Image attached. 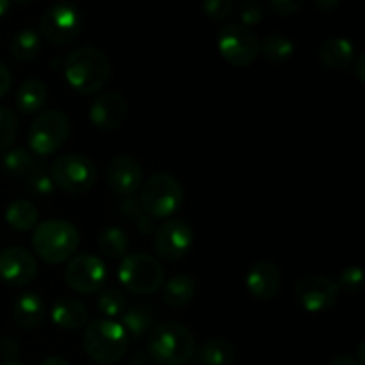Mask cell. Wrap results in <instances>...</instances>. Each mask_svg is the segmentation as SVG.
Returning a JSON list of instances; mask_svg holds the SVG:
<instances>
[{"label":"cell","instance_id":"1","mask_svg":"<svg viewBox=\"0 0 365 365\" xmlns=\"http://www.w3.org/2000/svg\"><path fill=\"white\" fill-rule=\"evenodd\" d=\"M110 59L95 46H81L66 57L64 78L81 95L98 93L110 81Z\"/></svg>","mask_w":365,"mask_h":365},{"label":"cell","instance_id":"2","mask_svg":"<svg viewBox=\"0 0 365 365\" xmlns=\"http://www.w3.org/2000/svg\"><path fill=\"white\" fill-rule=\"evenodd\" d=\"M148 353L159 365H185L196 353L195 335L182 323H164L150 334Z\"/></svg>","mask_w":365,"mask_h":365},{"label":"cell","instance_id":"3","mask_svg":"<svg viewBox=\"0 0 365 365\" xmlns=\"http://www.w3.org/2000/svg\"><path fill=\"white\" fill-rule=\"evenodd\" d=\"M78 232L75 225L64 220H48L32 232V248L46 264H63L75 255L78 248Z\"/></svg>","mask_w":365,"mask_h":365},{"label":"cell","instance_id":"4","mask_svg":"<svg viewBox=\"0 0 365 365\" xmlns=\"http://www.w3.org/2000/svg\"><path fill=\"white\" fill-rule=\"evenodd\" d=\"M84 349L93 362L113 365L120 362L127 353L128 335L116 321H91L84 330Z\"/></svg>","mask_w":365,"mask_h":365},{"label":"cell","instance_id":"5","mask_svg":"<svg viewBox=\"0 0 365 365\" xmlns=\"http://www.w3.org/2000/svg\"><path fill=\"white\" fill-rule=\"evenodd\" d=\"M143 210L153 220H164L180 210L184 203V189L170 173H155L141 185Z\"/></svg>","mask_w":365,"mask_h":365},{"label":"cell","instance_id":"6","mask_svg":"<svg viewBox=\"0 0 365 365\" xmlns=\"http://www.w3.org/2000/svg\"><path fill=\"white\" fill-rule=\"evenodd\" d=\"M121 285L139 296H150L164 285V267L155 257L148 253L125 255L118 267Z\"/></svg>","mask_w":365,"mask_h":365},{"label":"cell","instance_id":"7","mask_svg":"<svg viewBox=\"0 0 365 365\" xmlns=\"http://www.w3.org/2000/svg\"><path fill=\"white\" fill-rule=\"evenodd\" d=\"M70 134V120L59 109L39 113L29 128V146L34 155L46 157L56 153L66 143Z\"/></svg>","mask_w":365,"mask_h":365},{"label":"cell","instance_id":"8","mask_svg":"<svg viewBox=\"0 0 365 365\" xmlns=\"http://www.w3.org/2000/svg\"><path fill=\"white\" fill-rule=\"evenodd\" d=\"M53 185L61 191L81 195L96 184V166L89 157L78 153H66L57 157L50 168Z\"/></svg>","mask_w":365,"mask_h":365},{"label":"cell","instance_id":"9","mask_svg":"<svg viewBox=\"0 0 365 365\" xmlns=\"http://www.w3.org/2000/svg\"><path fill=\"white\" fill-rule=\"evenodd\" d=\"M39 32L52 45H70L82 32V13L73 4H53L39 18Z\"/></svg>","mask_w":365,"mask_h":365},{"label":"cell","instance_id":"10","mask_svg":"<svg viewBox=\"0 0 365 365\" xmlns=\"http://www.w3.org/2000/svg\"><path fill=\"white\" fill-rule=\"evenodd\" d=\"M217 50L228 64L237 68L250 66L259 57L260 39L252 29L230 24L217 34Z\"/></svg>","mask_w":365,"mask_h":365},{"label":"cell","instance_id":"11","mask_svg":"<svg viewBox=\"0 0 365 365\" xmlns=\"http://www.w3.org/2000/svg\"><path fill=\"white\" fill-rule=\"evenodd\" d=\"M64 280L78 294H95L102 291L107 282L106 262L91 253L71 257L64 271Z\"/></svg>","mask_w":365,"mask_h":365},{"label":"cell","instance_id":"12","mask_svg":"<svg viewBox=\"0 0 365 365\" xmlns=\"http://www.w3.org/2000/svg\"><path fill=\"white\" fill-rule=\"evenodd\" d=\"M294 298L307 312H327L339 302L337 282L323 274H305L296 282Z\"/></svg>","mask_w":365,"mask_h":365},{"label":"cell","instance_id":"13","mask_svg":"<svg viewBox=\"0 0 365 365\" xmlns=\"http://www.w3.org/2000/svg\"><path fill=\"white\" fill-rule=\"evenodd\" d=\"M195 245V232L184 220H170L155 232L153 246L155 253L166 262H178L191 252Z\"/></svg>","mask_w":365,"mask_h":365},{"label":"cell","instance_id":"14","mask_svg":"<svg viewBox=\"0 0 365 365\" xmlns=\"http://www.w3.org/2000/svg\"><path fill=\"white\" fill-rule=\"evenodd\" d=\"M38 274V260L29 250L11 246L0 252V280L13 287H24L34 282Z\"/></svg>","mask_w":365,"mask_h":365},{"label":"cell","instance_id":"15","mask_svg":"<svg viewBox=\"0 0 365 365\" xmlns=\"http://www.w3.org/2000/svg\"><path fill=\"white\" fill-rule=\"evenodd\" d=\"M107 184L118 196L135 195L143 185V168L134 157L118 155L107 166Z\"/></svg>","mask_w":365,"mask_h":365},{"label":"cell","instance_id":"16","mask_svg":"<svg viewBox=\"0 0 365 365\" xmlns=\"http://www.w3.org/2000/svg\"><path fill=\"white\" fill-rule=\"evenodd\" d=\"M128 114V103L120 93H103L89 106V121L98 130L110 132L125 123Z\"/></svg>","mask_w":365,"mask_h":365},{"label":"cell","instance_id":"17","mask_svg":"<svg viewBox=\"0 0 365 365\" xmlns=\"http://www.w3.org/2000/svg\"><path fill=\"white\" fill-rule=\"evenodd\" d=\"M282 287V271L269 260H260L246 274V289L259 302H269Z\"/></svg>","mask_w":365,"mask_h":365},{"label":"cell","instance_id":"18","mask_svg":"<svg viewBox=\"0 0 365 365\" xmlns=\"http://www.w3.org/2000/svg\"><path fill=\"white\" fill-rule=\"evenodd\" d=\"M53 324L61 330H81L88 324L89 310L82 302L75 298H59L50 309Z\"/></svg>","mask_w":365,"mask_h":365},{"label":"cell","instance_id":"19","mask_svg":"<svg viewBox=\"0 0 365 365\" xmlns=\"http://www.w3.org/2000/svg\"><path fill=\"white\" fill-rule=\"evenodd\" d=\"M317 59L328 70H346L355 61V46L346 38H328L317 48Z\"/></svg>","mask_w":365,"mask_h":365},{"label":"cell","instance_id":"20","mask_svg":"<svg viewBox=\"0 0 365 365\" xmlns=\"http://www.w3.org/2000/svg\"><path fill=\"white\" fill-rule=\"evenodd\" d=\"M45 303L34 292L18 296L13 305V321L24 330H34L45 319Z\"/></svg>","mask_w":365,"mask_h":365},{"label":"cell","instance_id":"21","mask_svg":"<svg viewBox=\"0 0 365 365\" xmlns=\"http://www.w3.org/2000/svg\"><path fill=\"white\" fill-rule=\"evenodd\" d=\"M48 98L46 84L39 78H27L16 91V107L21 114H36L43 109Z\"/></svg>","mask_w":365,"mask_h":365},{"label":"cell","instance_id":"22","mask_svg":"<svg viewBox=\"0 0 365 365\" xmlns=\"http://www.w3.org/2000/svg\"><path fill=\"white\" fill-rule=\"evenodd\" d=\"M163 299L168 307L180 309L191 303L196 296V280L189 274H177L163 285Z\"/></svg>","mask_w":365,"mask_h":365},{"label":"cell","instance_id":"23","mask_svg":"<svg viewBox=\"0 0 365 365\" xmlns=\"http://www.w3.org/2000/svg\"><path fill=\"white\" fill-rule=\"evenodd\" d=\"M38 207L29 200H14L6 209V223L16 232H29L38 227Z\"/></svg>","mask_w":365,"mask_h":365},{"label":"cell","instance_id":"24","mask_svg":"<svg viewBox=\"0 0 365 365\" xmlns=\"http://www.w3.org/2000/svg\"><path fill=\"white\" fill-rule=\"evenodd\" d=\"M200 365H234L235 348L227 339H209L198 349Z\"/></svg>","mask_w":365,"mask_h":365},{"label":"cell","instance_id":"25","mask_svg":"<svg viewBox=\"0 0 365 365\" xmlns=\"http://www.w3.org/2000/svg\"><path fill=\"white\" fill-rule=\"evenodd\" d=\"M128 235L120 227H107L98 235V250L107 259H121L128 252Z\"/></svg>","mask_w":365,"mask_h":365},{"label":"cell","instance_id":"26","mask_svg":"<svg viewBox=\"0 0 365 365\" xmlns=\"http://www.w3.org/2000/svg\"><path fill=\"white\" fill-rule=\"evenodd\" d=\"M292 53H294V41L284 34H271L260 41L259 56H262L271 64L285 63L291 59Z\"/></svg>","mask_w":365,"mask_h":365},{"label":"cell","instance_id":"27","mask_svg":"<svg viewBox=\"0 0 365 365\" xmlns=\"http://www.w3.org/2000/svg\"><path fill=\"white\" fill-rule=\"evenodd\" d=\"M11 56L21 63L34 61L41 52V36L32 29H24L11 41Z\"/></svg>","mask_w":365,"mask_h":365},{"label":"cell","instance_id":"28","mask_svg":"<svg viewBox=\"0 0 365 365\" xmlns=\"http://www.w3.org/2000/svg\"><path fill=\"white\" fill-rule=\"evenodd\" d=\"M36 164H38L36 155L32 152H29L27 148H13L9 152H6V155H4L2 170L9 177L20 178L25 177V175H31Z\"/></svg>","mask_w":365,"mask_h":365},{"label":"cell","instance_id":"29","mask_svg":"<svg viewBox=\"0 0 365 365\" xmlns=\"http://www.w3.org/2000/svg\"><path fill=\"white\" fill-rule=\"evenodd\" d=\"M153 310L148 309L145 305L132 307V309L125 310L123 316H121V327L127 331V335H134V337H141L145 335L150 328L153 327Z\"/></svg>","mask_w":365,"mask_h":365},{"label":"cell","instance_id":"30","mask_svg":"<svg viewBox=\"0 0 365 365\" xmlns=\"http://www.w3.org/2000/svg\"><path fill=\"white\" fill-rule=\"evenodd\" d=\"M98 310L107 319L114 321L116 317L123 316V312L127 310V298L116 287L103 289L98 296Z\"/></svg>","mask_w":365,"mask_h":365},{"label":"cell","instance_id":"31","mask_svg":"<svg viewBox=\"0 0 365 365\" xmlns=\"http://www.w3.org/2000/svg\"><path fill=\"white\" fill-rule=\"evenodd\" d=\"M18 127H20V121L16 114L7 107L0 106V153L9 152L13 143L16 141Z\"/></svg>","mask_w":365,"mask_h":365},{"label":"cell","instance_id":"32","mask_svg":"<svg viewBox=\"0 0 365 365\" xmlns=\"http://www.w3.org/2000/svg\"><path fill=\"white\" fill-rule=\"evenodd\" d=\"M339 291L348 294H360L364 291V271L360 266H349L341 273L337 282Z\"/></svg>","mask_w":365,"mask_h":365},{"label":"cell","instance_id":"33","mask_svg":"<svg viewBox=\"0 0 365 365\" xmlns=\"http://www.w3.org/2000/svg\"><path fill=\"white\" fill-rule=\"evenodd\" d=\"M29 177H31L32 191L38 192V195H50V192L56 189V185H53L52 182V177H50V173L45 170L43 164H36V168L31 171Z\"/></svg>","mask_w":365,"mask_h":365},{"label":"cell","instance_id":"34","mask_svg":"<svg viewBox=\"0 0 365 365\" xmlns=\"http://www.w3.org/2000/svg\"><path fill=\"white\" fill-rule=\"evenodd\" d=\"M239 20L242 27L250 29L253 25H259L264 20V7L259 2H242L237 7Z\"/></svg>","mask_w":365,"mask_h":365},{"label":"cell","instance_id":"35","mask_svg":"<svg viewBox=\"0 0 365 365\" xmlns=\"http://www.w3.org/2000/svg\"><path fill=\"white\" fill-rule=\"evenodd\" d=\"M234 11V4L230 0H207L203 2V14L212 21H223Z\"/></svg>","mask_w":365,"mask_h":365},{"label":"cell","instance_id":"36","mask_svg":"<svg viewBox=\"0 0 365 365\" xmlns=\"http://www.w3.org/2000/svg\"><path fill=\"white\" fill-rule=\"evenodd\" d=\"M302 7V0H269L267 2V9L278 16H292V14L299 13Z\"/></svg>","mask_w":365,"mask_h":365},{"label":"cell","instance_id":"37","mask_svg":"<svg viewBox=\"0 0 365 365\" xmlns=\"http://www.w3.org/2000/svg\"><path fill=\"white\" fill-rule=\"evenodd\" d=\"M120 209L121 212H123L128 220L134 221V223H138V221L146 214L145 210H143L141 202H139L138 198H132V196H128V198H125L123 202L120 203Z\"/></svg>","mask_w":365,"mask_h":365},{"label":"cell","instance_id":"38","mask_svg":"<svg viewBox=\"0 0 365 365\" xmlns=\"http://www.w3.org/2000/svg\"><path fill=\"white\" fill-rule=\"evenodd\" d=\"M11 84H13V77H11L9 68L0 63V98H4L9 93Z\"/></svg>","mask_w":365,"mask_h":365},{"label":"cell","instance_id":"39","mask_svg":"<svg viewBox=\"0 0 365 365\" xmlns=\"http://www.w3.org/2000/svg\"><path fill=\"white\" fill-rule=\"evenodd\" d=\"M339 6H341L339 0H316V7L319 11H323V13H331V11L337 9Z\"/></svg>","mask_w":365,"mask_h":365},{"label":"cell","instance_id":"40","mask_svg":"<svg viewBox=\"0 0 365 365\" xmlns=\"http://www.w3.org/2000/svg\"><path fill=\"white\" fill-rule=\"evenodd\" d=\"M351 66H355V75H356V77H359L360 84H364V82H365V75H364V53H360V56L356 57V63H353Z\"/></svg>","mask_w":365,"mask_h":365},{"label":"cell","instance_id":"41","mask_svg":"<svg viewBox=\"0 0 365 365\" xmlns=\"http://www.w3.org/2000/svg\"><path fill=\"white\" fill-rule=\"evenodd\" d=\"M328 365H362L356 362L353 356H348V355H341V356H335L334 360H331Z\"/></svg>","mask_w":365,"mask_h":365},{"label":"cell","instance_id":"42","mask_svg":"<svg viewBox=\"0 0 365 365\" xmlns=\"http://www.w3.org/2000/svg\"><path fill=\"white\" fill-rule=\"evenodd\" d=\"M41 365H70V364H68L64 359H61V356H48V359L43 360Z\"/></svg>","mask_w":365,"mask_h":365},{"label":"cell","instance_id":"43","mask_svg":"<svg viewBox=\"0 0 365 365\" xmlns=\"http://www.w3.org/2000/svg\"><path fill=\"white\" fill-rule=\"evenodd\" d=\"M9 9H11V2H7V0H0V18L6 16Z\"/></svg>","mask_w":365,"mask_h":365},{"label":"cell","instance_id":"44","mask_svg":"<svg viewBox=\"0 0 365 365\" xmlns=\"http://www.w3.org/2000/svg\"><path fill=\"white\" fill-rule=\"evenodd\" d=\"M2 365H24L21 362H14V360H11V362H6V364H2Z\"/></svg>","mask_w":365,"mask_h":365}]
</instances>
